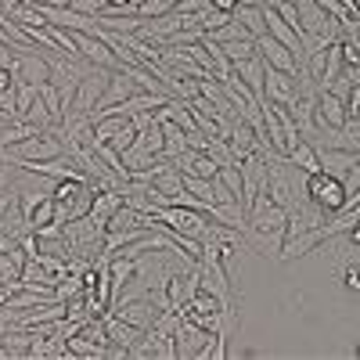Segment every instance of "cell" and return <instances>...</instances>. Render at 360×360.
I'll return each instance as SVG.
<instances>
[{
  "label": "cell",
  "mask_w": 360,
  "mask_h": 360,
  "mask_svg": "<svg viewBox=\"0 0 360 360\" xmlns=\"http://www.w3.org/2000/svg\"><path fill=\"white\" fill-rule=\"evenodd\" d=\"M303 191H307V198L321 209L324 217H335V213H342V209L349 205V195H346L342 176L328 173V169L307 173V176H303Z\"/></svg>",
  "instance_id": "cell-1"
},
{
  "label": "cell",
  "mask_w": 360,
  "mask_h": 360,
  "mask_svg": "<svg viewBox=\"0 0 360 360\" xmlns=\"http://www.w3.org/2000/svg\"><path fill=\"white\" fill-rule=\"evenodd\" d=\"M169 231H176V234H188V238H198L202 242V234L209 231V213H202V209H188V205H162L159 213H155Z\"/></svg>",
  "instance_id": "cell-2"
},
{
  "label": "cell",
  "mask_w": 360,
  "mask_h": 360,
  "mask_svg": "<svg viewBox=\"0 0 360 360\" xmlns=\"http://www.w3.org/2000/svg\"><path fill=\"white\" fill-rule=\"evenodd\" d=\"M220 310H224V307H220V299L198 288V292L188 299V303H184V310H180V314H184L191 324L205 328V332H220Z\"/></svg>",
  "instance_id": "cell-3"
},
{
  "label": "cell",
  "mask_w": 360,
  "mask_h": 360,
  "mask_svg": "<svg viewBox=\"0 0 360 360\" xmlns=\"http://www.w3.org/2000/svg\"><path fill=\"white\" fill-rule=\"evenodd\" d=\"M11 79L15 83H33V86L47 83L51 79V65H47L44 51L40 47L37 51H18L15 54V65H11Z\"/></svg>",
  "instance_id": "cell-4"
},
{
  "label": "cell",
  "mask_w": 360,
  "mask_h": 360,
  "mask_svg": "<svg viewBox=\"0 0 360 360\" xmlns=\"http://www.w3.org/2000/svg\"><path fill=\"white\" fill-rule=\"evenodd\" d=\"M295 76H288V72H281V69H270L266 62H263V101H270V105H292L295 101Z\"/></svg>",
  "instance_id": "cell-5"
},
{
  "label": "cell",
  "mask_w": 360,
  "mask_h": 360,
  "mask_svg": "<svg viewBox=\"0 0 360 360\" xmlns=\"http://www.w3.org/2000/svg\"><path fill=\"white\" fill-rule=\"evenodd\" d=\"M69 33H72L79 54L86 58L90 65H101V69H119V65H123V62L115 58V51H112L105 40H98L94 33H83V29H69Z\"/></svg>",
  "instance_id": "cell-6"
},
{
  "label": "cell",
  "mask_w": 360,
  "mask_h": 360,
  "mask_svg": "<svg viewBox=\"0 0 360 360\" xmlns=\"http://www.w3.org/2000/svg\"><path fill=\"white\" fill-rule=\"evenodd\" d=\"M256 51H259V58H263V62H266L270 69H281V72H288V76H295V72H299L295 54H292L278 37H270V33L256 37Z\"/></svg>",
  "instance_id": "cell-7"
},
{
  "label": "cell",
  "mask_w": 360,
  "mask_h": 360,
  "mask_svg": "<svg viewBox=\"0 0 360 360\" xmlns=\"http://www.w3.org/2000/svg\"><path fill=\"white\" fill-rule=\"evenodd\" d=\"M209 335H213V332H205V328L191 324L188 317H180L176 332H173V342H176V360H195V356H198V349L209 342Z\"/></svg>",
  "instance_id": "cell-8"
},
{
  "label": "cell",
  "mask_w": 360,
  "mask_h": 360,
  "mask_svg": "<svg viewBox=\"0 0 360 360\" xmlns=\"http://www.w3.org/2000/svg\"><path fill=\"white\" fill-rule=\"evenodd\" d=\"M112 314H119L127 324L148 332V328L155 324V317H159V307L152 303V299H130V303H123V307H112Z\"/></svg>",
  "instance_id": "cell-9"
},
{
  "label": "cell",
  "mask_w": 360,
  "mask_h": 360,
  "mask_svg": "<svg viewBox=\"0 0 360 360\" xmlns=\"http://www.w3.org/2000/svg\"><path fill=\"white\" fill-rule=\"evenodd\" d=\"M105 328H108V342L115 346V349H123V356L137 346V339L144 335L141 328H134V324H127L119 314H112V310H105Z\"/></svg>",
  "instance_id": "cell-10"
},
{
  "label": "cell",
  "mask_w": 360,
  "mask_h": 360,
  "mask_svg": "<svg viewBox=\"0 0 360 360\" xmlns=\"http://www.w3.org/2000/svg\"><path fill=\"white\" fill-rule=\"evenodd\" d=\"M346 101L339 94H332V90H321L317 94V123H328V127H346Z\"/></svg>",
  "instance_id": "cell-11"
},
{
  "label": "cell",
  "mask_w": 360,
  "mask_h": 360,
  "mask_svg": "<svg viewBox=\"0 0 360 360\" xmlns=\"http://www.w3.org/2000/svg\"><path fill=\"white\" fill-rule=\"evenodd\" d=\"M234 76L242 79L252 94L259 98V105H263V58L259 54H252V58H242V62H234Z\"/></svg>",
  "instance_id": "cell-12"
},
{
  "label": "cell",
  "mask_w": 360,
  "mask_h": 360,
  "mask_svg": "<svg viewBox=\"0 0 360 360\" xmlns=\"http://www.w3.org/2000/svg\"><path fill=\"white\" fill-rule=\"evenodd\" d=\"M317 155H321V169L335 176H342L349 166L360 162V152H349V148H317Z\"/></svg>",
  "instance_id": "cell-13"
},
{
  "label": "cell",
  "mask_w": 360,
  "mask_h": 360,
  "mask_svg": "<svg viewBox=\"0 0 360 360\" xmlns=\"http://www.w3.org/2000/svg\"><path fill=\"white\" fill-rule=\"evenodd\" d=\"M238 22H242L252 37H263L266 33V18H263V4H238L234 11H231Z\"/></svg>",
  "instance_id": "cell-14"
},
{
  "label": "cell",
  "mask_w": 360,
  "mask_h": 360,
  "mask_svg": "<svg viewBox=\"0 0 360 360\" xmlns=\"http://www.w3.org/2000/svg\"><path fill=\"white\" fill-rule=\"evenodd\" d=\"M288 162L299 166L303 173H317V169H321V155H317V148H314L310 141H299L292 152H288Z\"/></svg>",
  "instance_id": "cell-15"
},
{
  "label": "cell",
  "mask_w": 360,
  "mask_h": 360,
  "mask_svg": "<svg viewBox=\"0 0 360 360\" xmlns=\"http://www.w3.org/2000/svg\"><path fill=\"white\" fill-rule=\"evenodd\" d=\"M115 209H123V191H94V205H90V213L101 217V220H112Z\"/></svg>",
  "instance_id": "cell-16"
},
{
  "label": "cell",
  "mask_w": 360,
  "mask_h": 360,
  "mask_svg": "<svg viewBox=\"0 0 360 360\" xmlns=\"http://www.w3.org/2000/svg\"><path fill=\"white\" fill-rule=\"evenodd\" d=\"M54 209H58V202H54V195H47V198L33 209V213H29V231L40 234L44 227H51V224H54Z\"/></svg>",
  "instance_id": "cell-17"
},
{
  "label": "cell",
  "mask_w": 360,
  "mask_h": 360,
  "mask_svg": "<svg viewBox=\"0 0 360 360\" xmlns=\"http://www.w3.org/2000/svg\"><path fill=\"white\" fill-rule=\"evenodd\" d=\"M220 47L227 51V58H231V62H242V58H252V54H259L252 37H245V40H227V44H220Z\"/></svg>",
  "instance_id": "cell-18"
},
{
  "label": "cell",
  "mask_w": 360,
  "mask_h": 360,
  "mask_svg": "<svg viewBox=\"0 0 360 360\" xmlns=\"http://www.w3.org/2000/svg\"><path fill=\"white\" fill-rule=\"evenodd\" d=\"M339 278H342V285H346L349 292H360V263L342 266V270H339Z\"/></svg>",
  "instance_id": "cell-19"
},
{
  "label": "cell",
  "mask_w": 360,
  "mask_h": 360,
  "mask_svg": "<svg viewBox=\"0 0 360 360\" xmlns=\"http://www.w3.org/2000/svg\"><path fill=\"white\" fill-rule=\"evenodd\" d=\"M209 8H217V11H234L238 0H209Z\"/></svg>",
  "instance_id": "cell-20"
},
{
  "label": "cell",
  "mask_w": 360,
  "mask_h": 360,
  "mask_svg": "<svg viewBox=\"0 0 360 360\" xmlns=\"http://www.w3.org/2000/svg\"><path fill=\"white\" fill-rule=\"evenodd\" d=\"M346 238H349V245H353V249H360V220L346 231Z\"/></svg>",
  "instance_id": "cell-21"
},
{
  "label": "cell",
  "mask_w": 360,
  "mask_h": 360,
  "mask_svg": "<svg viewBox=\"0 0 360 360\" xmlns=\"http://www.w3.org/2000/svg\"><path fill=\"white\" fill-rule=\"evenodd\" d=\"M15 79H11V69H0V90H4V86H11Z\"/></svg>",
  "instance_id": "cell-22"
},
{
  "label": "cell",
  "mask_w": 360,
  "mask_h": 360,
  "mask_svg": "<svg viewBox=\"0 0 360 360\" xmlns=\"http://www.w3.org/2000/svg\"><path fill=\"white\" fill-rule=\"evenodd\" d=\"M18 4H25V0H0V11H11V8H18Z\"/></svg>",
  "instance_id": "cell-23"
},
{
  "label": "cell",
  "mask_w": 360,
  "mask_h": 360,
  "mask_svg": "<svg viewBox=\"0 0 360 360\" xmlns=\"http://www.w3.org/2000/svg\"><path fill=\"white\" fill-rule=\"evenodd\" d=\"M29 4H33V8H47V4H51V0H29Z\"/></svg>",
  "instance_id": "cell-24"
},
{
  "label": "cell",
  "mask_w": 360,
  "mask_h": 360,
  "mask_svg": "<svg viewBox=\"0 0 360 360\" xmlns=\"http://www.w3.org/2000/svg\"><path fill=\"white\" fill-rule=\"evenodd\" d=\"M353 356H360V346H356V349H353Z\"/></svg>",
  "instance_id": "cell-25"
},
{
  "label": "cell",
  "mask_w": 360,
  "mask_h": 360,
  "mask_svg": "<svg viewBox=\"0 0 360 360\" xmlns=\"http://www.w3.org/2000/svg\"><path fill=\"white\" fill-rule=\"evenodd\" d=\"M72 4H76V0H72Z\"/></svg>",
  "instance_id": "cell-26"
}]
</instances>
